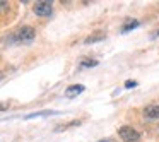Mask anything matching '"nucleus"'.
Wrapping results in <instances>:
<instances>
[{
    "instance_id": "1",
    "label": "nucleus",
    "mask_w": 159,
    "mask_h": 142,
    "mask_svg": "<svg viewBox=\"0 0 159 142\" xmlns=\"http://www.w3.org/2000/svg\"><path fill=\"white\" fill-rule=\"evenodd\" d=\"M36 33L34 29L31 28V26H22V28L17 29V33L16 34H12L11 41H17V43H24V45H29V43H33V39H34Z\"/></svg>"
},
{
    "instance_id": "2",
    "label": "nucleus",
    "mask_w": 159,
    "mask_h": 142,
    "mask_svg": "<svg viewBox=\"0 0 159 142\" xmlns=\"http://www.w3.org/2000/svg\"><path fill=\"white\" fill-rule=\"evenodd\" d=\"M118 135H120V139H121L123 142H139V139H140L139 132L134 130L132 127H128V125H123V127H120V130H118Z\"/></svg>"
},
{
    "instance_id": "3",
    "label": "nucleus",
    "mask_w": 159,
    "mask_h": 142,
    "mask_svg": "<svg viewBox=\"0 0 159 142\" xmlns=\"http://www.w3.org/2000/svg\"><path fill=\"white\" fill-rule=\"evenodd\" d=\"M52 12H53L52 2H46V0H43V2H38V4L34 5V14H36V16L48 17V16H52Z\"/></svg>"
},
{
    "instance_id": "4",
    "label": "nucleus",
    "mask_w": 159,
    "mask_h": 142,
    "mask_svg": "<svg viewBox=\"0 0 159 142\" xmlns=\"http://www.w3.org/2000/svg\"><path fill=\"white\" fill-rule=\"evenodd\" d=\"M144 115L147 118H159V104H149V106H145Z\"/></svg>"
},
{
    "instance_id": "5",
    "label": "nucleus",
    "mask_w": 159,
    "mask_h": 142,
    "mask_svg": "<svg viewBox=\"0 0 159 142\" xmlns=\"http://www.w3.org/2000/svg\"><path fill=\"white\" fill-rule=\"evenodd\" d=\"M106 38V34H104L103 31H98V33H93L91 36H87L86 38V45H93V43H98V41H103V39Z\"/></svg>"
},
{
    "instance_id": "6",
    "label": "nucleus",
    "mask_w": 159,
    "mask_h": 142,
    "mask_svg": "<svg viewBox=\"0 0 159 142\" xmlns=\"http://www.w3.org/2000/svg\"><path fill=\"white\" fill-rule=\"evenodd\" d=\"M80 93H84V86H70V87H67V91H65V98H75V96H79Z\"/></svg>"
},
{
    "instance_id": "7",
    "label": "nucleus",
    "mask_w": 159,
    "mask_h": 142,
    "mask_svg": "<svg viewBox=\"0 0 159 142\" xmlns=\"http://www.w3.org/2000/svg\"><path fill=\"white\" fill-rule=\"evenodd\" d=\"M58 111H41V113H33V115H28V120H31V118H36V117H46V115H57Z\"/></svg>"
},
{
    "instance_id": "8",
    "label": "nucleus",
    "mask_w": 159,
    "mask_h": 142,
    "mask_svg": "<svg viewBox=\"0 0 159 142\" xmlns=\"http://www.w3.org/2000/svg\"><path fill=\"white\" fill-rule=\"evenodd\" d=\"M137 26H139V21H130V22H127V24H125L123 28H121V31H123V33L132 31V29H134V28H137Z\"/></svg>"
},
{
    "instance_id": "9",
    "label": "nucleus",
    "mask_w": 159,
    "mask_h": 142,
    "mask_svg": "<svg viewBox=\"0 0 159 142\" xmlns=\"http://www.w3.org/2000/svg\"><path fill=\"white\" fill-rule=\"evenodd\" d=\"M94 65H98L96 60H82L80 62V69H84V67H94Z\"/></svg>"
},
{
    "instance_id": "10",
    "label": "nucleus",
    "mask_w": 159,
    "mask_h": 142,
    "mask_svg": "<svg viewBox=\"0 0 159 142\" xmlns=\"http://www.w3.org/2000/svg\"><path fill=\"white\" fill-rule=\"evenodd\" d=\"M135 86H137V82H135V80H127V82H125V87H127V89L135 87Z\"/></svg>"
},
{
    "instance_id": "11",
    "label": "nucleus",
    "mask_w": 159,
    "mask_h": 142,
    "mask_svg": "<svg viewBox=\"0 0 159 142\" xmlns=\"http://www.w3.org/2000/svg\"><path fill=\"white\" fill-rule=\"evenodd\" d=\"M99 142H110V140H106V139H104V140H99Z\"/></svg>"
}]
</instances>
